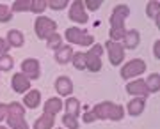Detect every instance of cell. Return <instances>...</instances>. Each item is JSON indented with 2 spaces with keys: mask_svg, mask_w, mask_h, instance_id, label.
Masks as SVG:
<instances>
[{
  "mask_svg": "<svg viewBox=\"0 0 160 129\" xmlns=\"http://www.w3.org/2000/svg\"><path fill=\"white\" fill-rule=\"evenodd\" d=\"M69 20L75 23H87V12L82 0H75L69 9Z\"/></svg>",
  "mask_w": 160,
  "mask_h": 129,
  "instance_id": "cell-8",
  "label": "cell"
},
{
  "mask_svg": "<svg viewBox=\"0 0 160 129\" xmlns=\"http://www.w3.org/2000/svg\"><path fill=\"white\" fill-rule=\"evenodd\" d=\"M11 83H12V90L18 92V94H25V92H29V89H30V80L22 73L14 74Z\"/></svg>",
  "mask_w": 160,
  "mask_h": 129,
  "instance_id": "cell-10",
  "label": "cell"
},
{
  "mask_svg": "<svg viewBox=\"0 0 160 129\" xmlns=\"http://www.w3.org/2000/svg\"><path fill=\"white\" fill-rule=\"evenodd\" d=\"M7 115H25V110L20 103H9L7 104Z\"/></svg>",
  "mask_w": 160,
  "mask_h": 129,
  "instance_id": "cell-25",
  "label": "cell"
},
{
  "mask_svg": "<svg viewBox=\"0 0 160 129\" xmlns=\"http://www.w3.org/2000/svg\"><path fill=\"white\" fill-rule=\"evenodd\" d=\"M12 11L16 12H25V11H30V0H18L12 4Z\"/></svg>",
  "mask_w": 160,
  "mask_h": 129,
  "instance_id": "cell-27",
  "label": "cell"
},
{
  "mask_svg": "<svg viewBox=\"0 0 160 129\" xmlns=\"http://www.w3.org/2000/svg\"><path fill=\"white\" fill-rule=\"evenodd\" d=\"M102 0H87L86 2V7L89 9V11H98L100 7H102Z\"/></svg>",
  "mask_w": 160,
  "mask_h": 129,
  "instance_id": "cell-33",
  "label": "cell"
},
{
  "mask_svg": "<svg viewBox=\"0 0 160 129\" xmlns=\"http://www.w3.org/2000/svg\"><path fill=\"white\" fill-rule=\"evenodd\" d=\"M34 28H36V34H38L39 39H48L52 34H55L57 23L53 21V20H50V18H46V16H39L36 20Z\"/></svg>",
  "mask_w": 160,
  "mask_h": 129,
  "instance_id": "cell-5",
  "label": "cell"
},
{
  "mask_svg": "<svg viewBox=\"0 0 160 129\" xmlns=\"http://www.w3.org/2000/svg\"><path fill=\"white\" fill-rule=\"evenodd\" d=\"M142 110H144V99L142 97H135V99H132V101L128 103V113L133 115V117L141 115Z\"/></svg>",
  "mask_w": 160,
  "mask_h": 129,
  "instance_id": "cell-19",
  "label": "cell"
},
{
  "mask_svg": "<svg viewBox=\"0 0 160 129\" xmlns=\"http://www.w3.org/2000/svg\"><path fill=\"white\" fill-rule=\"evenodd\" d=\"M12 67V58L9 55L0 57V71H9Z\"/></svg>",
  "mask_w": 160,
  "mask_h": 129,
  "instance_id": "cell-30",
  "label": "cell"
},
{
  "mask_svg": "<svg viewBox=\"0 0 160 129\" xmlns=\"http://www.w3.org/2000/svg\"><path fill=\"white\" fill-rule=\"evenodd\" d=\"M71 60H73L77 69H80V71L86 69V53H82V51H80V53H73V58H71Z\"/></svg>",
  "mask_w": 160,
  "mask_h": 129,
  "instance_id": "cell-26",
  "label": "cell"
},
{
  "mask_svg": "<svg viewBox=\"0 0 160 129\" xmlns=\"http://www.w3.org/2000/svg\"><path fill=\"white\" fill-rule=\"evenodd\" d=\"M73 58V48L71 46H61L59 50H55V60L59 64H68Z\"/></svg>",
  "mask_w": 160,
  "mask_h": 129,
  "instance_id": "cell-14",
  "label": "cell"
},
{
  "mask_svg": "<svg viewBox=\"0 0 160 129\" xmlns=\"http://www.w3.org/2000/svg\"><path fill=\"white\" fill-rule=\"evenodd\" d=\"M46 6H50L52 9L59 11V9H64L68 6V0H50V2H46Z\"/></svg>",
  "mask_w": 160,
  "mask_h": 129,
  "instance_id": "cell-32",
  "label": "cell"
},
{
  "mask_svg": "<svg viewBox=\"0 0 160 129\" xmlns=\"http://www.w3.org/2000/svg\"><path fill=\"white\" fill-rule=\"evenodd\" d=\"M46 44H48V48H52V50H59L61 46H62V37H61V34H52L48 39H46Z\"/></svg>",
  "mask_w": 160,
  "mask_h": 129,
  "instance_id": "cell-23",
  "label": "cell"
},
{
  "mask_svg": "<svg viewBox=\"0 0 160 129\" xmlns=\"http://www.w3.org/2000/svg\"><path fill=\"white\" fill-rule=\"evenodd\" d=\"M7 50H9V44H7V41L0 37V57H2V55H7Z\"/></svg>",
  "mask_w": 160,
  "mask_h": 129,
  "instance_id": "cell-34",
  "label": "cell"
},
{
  "mask_svg": "<svg viewBox=\"0 0 160 129\" xmlns=\"http://www.w3.org/2000/svg\"><path fill=\"white\" fill-rule=\"evenodd\" d=\"M45 9H46L45 0H32V2H30V11L32 12H38V14H39V12H43Z\"/></svg>",
  "mask_w": 160,
  "mask_h": 129,
  "instance_id": "cell-29",
  "label": "cell"
},
{
  "mask_svg": "<svg viewBox=\"0 0 160 129\" xmlns=\"http://www.w3.org/2000/svg\"><path fill=\"white\" fill-rule=\"evenodd\" d=\"M4 117H7V104H0V122L4 120Z\"/></svg>",
  "mask_w": 160,
  "mask_h": 129,
  "instance_id": "cell-36",
  "label": "cell"
},
{
  "mask_svg": "<svg viewBox=\"0 0 160 129\" xmlns=\"http://www.w3.org/2000/svg\"><path fill=\"white\" fill-rule=\"evenodd\" d=\"M146 71V62L141 60V58H133L128 64H125V67H121V78L123 80H132L142 74Z\"/></svg>",
  "mask_w": 160,
  "mask_h": 129,
  "instance_id": "cell-6",
  "label": "cell"
},
{
  "mask_svg": "<svg viewBox=\"0 0 160 129\" xmlns=\"http://www.w3.org/2000/svg\"><path fill=\"white\" fill-rule=\"evenodd\" d=\"M7 124L11 129H29V124L22 115H7Z\"/></svg>",
  "mask_w": 160,
  "mask_h": 129,
  "instance_id": "cell-17",
  "label": "cell"
},
{
  "mask_svg": "<svg viewBox=\"0 0 160 129\" xmlns=\"http://www.w3.org/2000/svg\"><path fill=\"white\" fill-rule=\"evenodd\" d=\"M53 124H55L53 117L43 113V115H41V117L34 122V129H52V127H53Z\"/></svg>",
  "mask_w": 160,
  "mask_h": 129,
  "instance_id": "cell-20",
  "label": "cell"
},
{
  "mask_svg": "<svg viewBox=\"0 0 160 129\" xmlns=\"http://www.w3.org/2000/svg\"><path fill=\"white\" fill-rule=\"evenodd\" d=\"M92 113L96 115V118H110V120H121L123 115H125V110L123 106L119 104H114L110 101H105V103H98L96 106L92 108Z\"/></svg>",
  "mask_w": 160,
  "mask_h": 129,
  "instance_id": "cell-2",
  "label": "cell"
},
{
  "mask_svg": "<svg viewBox=\"0 0 160 129\" xmlns=\"http://www.w3.org/2000/svg\"><path fill=\"white\" fill-rule=\"evenodd\" d=\"M105 48L109 51V60L112 66H119L123 58H125V48L121 46V43H114V41H107Z\"/></svg>",
  "mask_w": 160,
  "mask_h": 129,
  "instance_id": "cell-7",
  "label": "cell"
},
{
  "mask_svg": "<svg viewBox=\"0 0 160 129\" xmlns=\"http://www.w3.org/2000/svg\"><path fill=\"white\" fill-rule=\"evenodd\" d=\"M139 39H141V35H139L137 30H126L121 46H123V48H128V50H133V48H137Z\"/></svg>",
  "mask_w": 160,
  "mask_h": 129,
  "instance_id": "cell-13",
  "label": "cell"
},
{
  "mask_svg": "<svg viewBox=\"0 0 160 129\" xmlns=\"http://www.w3.org/2000/svg\"><path fill=\"white\" fill-rule=\"evenodd\" d=\"M22 74H25L29 80L39 78V62L36 58H27L22 62Z\"/></svg>",
  "mask_w": 160,
  "mask_h": 129,
  "instance_id": "cell-9",
  "label": "cell"
},
{
  "mask_svg": "<svg viewBox=\"0 0 160 129\" xmlns=\"http://www.w3.org/2000/svg\"><path fill=\"white\" fill-rule=\"evenodd\" d=\"M64 104H62V101L59 99V97H50L48 101L45 103V113L46 115H57L59 112H61V108H62Z\"/></svg>",
  "mask_w": 160,
  "mask_h": 129,
  "instance_id": "cell-15",
  "label": "cell"
},
{
  "mask_svg": "<svg viewBox=\"0 0 160 129\" xmlns=\"http://www.w3.org/2000/svg\"><path fill=\"white\" fill-rule=\"evenodd\" d=\"M64 108H66V113H68V115L77 117L78 112H80V101L75 99V97H69L68 101H66V104H64Z\"/></svg>",
  "mask_w": 160,
  "mask_h": 129,
  "instance_id": "cell-22",
  "label": "cell"
},
{
  "mask_svg": "<svg viewBox=\"0 0 160 129\" xmlns=\"http://www.w3.org/2000/svg\"><path fill=\"white\" fill-rule=\"evenodd\" d=\"M158 11H160L158 2H149L148 7H146V12H148V16H149V18H153L157 23H160V20H158Z\"/></svg>",
  "mask_w": 160,
  "mask_h": 129,
  "instance_id": "cell-24",
  "label": "cell"
},
{
  "mask_svg": "<svg viewBox=\"0 0 160 129\" xmlns=\"http://www.w3.org/2000/svg\"><path fill=\"white\" fill-rule=\"evenodd\" d=\"M144 83H146L148 92H158L160 90V74H157V73L149 74L148 80H144Z\"/></svg>",
  "mask_w": 160,
  "mask_h": 129,
  "instance_id": "cell-21",
  "label": "cell"
},
{
  "mask_svg": "<svg viewBox=\"0 0 160 129\" xmlns=\"http://www.w3.org/2000/svg\"><path fill=\"white\" fill-rule=\"evenodd\" d=\"M62 124L66 126L68 129H78V122H77V117H73V115H64L62 117Z\"/></svg>",
  "mask_w": 160,
  "mask_h": 129,
  "instance_id": "cell-28",
  "label": "cell"
},
{
  "mask_svg": "<svg viewBox=\"0 0 160 129\" xmlns=\"http://www.w3.org/2000/svg\"><path fill=\"white\" fill-rule=\"evenodd\" d=\"M130 16V9L125 4H119V6L114 7L112 11V16H110V41L114 43H119L123 37H125V20Z\"/></svg>",
  "mask_w": 160,
  "mask_h": 129,
  "instance_id": "cell-1",
  "label": "cell"
},
{
  "mask_svg": "<svg viewBox=\"0 0 160 129\" xmlns=\"http://www.w3.org/2000/svg\"><path fill=\"white\" fill-rule=\"evenodd\" d=\"M7 44L9 46H14V48H20V46H23V43H25V39H23V34L20 32V30H11L9 34H7Z\"/></svg>",
  "mask_w": 160,
  "mask_h": 129,
  "instance_id": "cell-18",
  "label": "cell"
},
{
  "mask_svg": "<svg viewBox=\"0 0 160 129\" xmlns=\"http://www.w3.org/2000/svg\"><path fill=\"white\" fill-rule=\"evenodd\" d=\"M94 120H96V115L92 112H87L86 115H84V122L86 124H91V122H94Z\"/></svg>",
  "mask_w": 160,
  "mask_h": 129,
  "instance_id": "cell-35",
  "label": "cell"
},
{
  "mask_svg": "<svg viewBox=\"0 0 160 129\" xmlns=\"http://www.w3.org/2000/svg\"><path fill=\"white\" fill-rule=\"evenodd\" d=\"M126 92L132 95H139V97H146L149 94L148 89H146V83H144V80H135V81H130V83L126 85Z\"/></svg>",
  "mask_w": 160,
  "mask_h": 129,
  "instance_id": "cell-11",
  "label": "cell"
},
{
  "mask_svg": "<svg viewBox=\"0 0 160 129\" xmlns=\"http://www.w3.org/2000/svg\"><path fill=\"white\" fill-rule=\"evenodd\" d=\"M153 55H155V58H160V41H157V43H155V46H153Z\"/></svg>",
  "mask_w": 160,
  "mask_h": 129,
  "instance_id": "cell-37",
  "label": "cell"
},
{
  "mask_svg": "<svg viewBox=\"0 0 160 129\" xmlns=\"http://www.w3.org/2000/svg\"><path fill=\"white\" fill-rule=\"evenodd\" d=\"M102 53L103 46L102 44H92V48L86 53V69L98 73L102 69Z\"/></svg>",
  "mask_w": 160,
  "mask_h": 129,
  "instance_id": "cell-4",
  "label": "cell"
},
{
  "mask_svg": "<svg viewBox=\"0 0 160 129\" xmlns=\"http://www.w3.org/2000/svg\"><path fill=\"white\" fill-rule=\"evenodd\" d=\"M66 41L69 43H75V44H80V46H91L94 44V37L91 34H87L86 30L82 28H77V27H71L66 30Z\"/></svg>",
  "mask_w": 160,
  "mask_h": 129,
  "instance_id": "cell-3",
  "label": "cell"
},
{
  "mask_svg": "<svg viewBox=\"0 0 160 129\" xmlns=\"http://www.w3.org/2000/svg\"><path fill=\"white\" fill-rule=\"evenodd\" d=\"M55 90H57L61 95H71L73 92V83L68 76H59L57 81H55Z\"/></svg>",
  "mask_w": 160,
  "mask_h": 129,
  "instance_id": "cell-12",
  "label": "cell"
},
{
  "mask_svg": "<svg viewBox=\"0 0 160 129\" xmlns=\"http://www.w3.org/2000/svg\"><path fill=\"white\" fill-rule=\"evenodd\" d=\"M11 18H12V12H11V9L0 4V21H2V23H4V21H9Z\"/></svg>",
  "mask_w": 160,
  "mask_h": 129,
  "instance_id": "cell-31",
  "label": "cell"
},
{
  "mask_svg": "<svg viewBox=\"0 0 160 129\" xmlns=\"http://www.w3.org/2000/svg\"><path fill=\"white\" fill-rule=\"evenodd\" d=\"M39 101H41L39 90H29L27 95H25V99H23V103H25L27 108H38L39 106Z\"/></svg>",
  "mask_w": 160,
  "mask_h": 129,
  "instance_id": "cell-16",
  "label": "cell"
},
{
  "mask_svg": "<svg viewBox=\"0 0 160 129\" xmlns=\"http://www.w3.org/2000/svg\"><path fill=\"white\" fill-rule=\"evenodd\" d=\"M0 129H7V127H2V126H0Z\"/></svg>",
  "mask_w": 160,
  "mask_h": 129,
  "instance_id": "cell-38",
  "label": "cell"
}]
</instances>
